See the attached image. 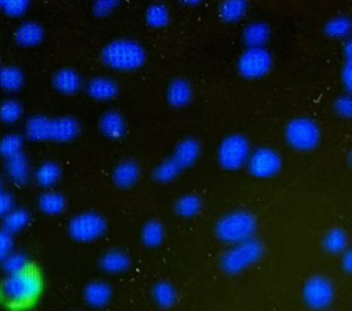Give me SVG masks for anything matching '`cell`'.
Instances as JSON below:
<instances>
[{
    "mask_svg": "<svg viewBox=\"0 0 352 311\" xmlns=\"http://www.w3.org/2000/svg\"><path fill=\"white\" fill-rule=\"evenodd\" d=\"M41 292L43 279L33 266L21 272L7 275L0 283V297L10 308H25L33 304Z\"/></svg>",
    "mask_w": 352,
    "mask_h": 311,
    "instance_id": "cell-1",
    "label": "cell"
},
{
    "mask_svg": "<svg viewBox=\"0 0 352 311\" xmlns=\"http://www.w3.org/2000/svg\"><path fill=\"white\" fill-rule=\"evenodd\" d=\"M100 58L102 62L113 70L133 72L146 63L147 52L136 40L117 39L104 45Z\"/></svg>",
    "mask_w": 352,
    "mask_h": 311,
    "instance_id": "cell-2",
    "label": "cell"
},
{
    "mask_svg": "<svg viewBox=\"0 0 352 311\" xmlns=\"http://www.w3.org/2000/svg\"><path fill=\"white\" fill-rule=\"evenodd\" d=\"M256 231V216L252 212L243 209L232 211L223 215L214 224L216 237L227 245H235L252 239L254 238Z\"/></svg>",
    "mask_w": 352,
    "mask_h": 311,
    "instance_id": "cell-3",
    "label": "cell"
},
{
    "mask_svg": "<svg viewBox=\"0 0 352 311\" xmlns=\"http://www.w3.org/2000/svg\"><path fill=\"white\" fill-rule=\"evenodd\" d=\"M264 255V245L256 239H248L235 245H230V248L221 255L220 267L228 275H238L256 263Z\"/></svg>",
    "mask_w": 352,
    "mask_h": 311,
    "instance_id": "cell-4",
    "label": "cell"
},
{
    "mask_svg": "<svg viewBox=\"0 0 352 311\" xmlns=\"http://www.w3.org/2000/svg\"><path fill=\"white\" fill-rule=\"evenodd\" d=\"M286 143L296 151L307 153L315 150L320 140L322 132L316 121L309 117H296L285 128Z\"/></svg>",
    "mask_w": 352,
    "mask_h": 311,
    "instance_id": "cell-5",
    "label": "cell"
},
{
    "mask_svg": "<svg viewBox=\"0 0 352 311\" xmlns=\"http://www.w3.org/2000/svg\"><path fill=\"white\" fill-rule=\"evenodd\" d=\"M107 231V222L94 211H85L74 215L67 226V233L77 242H94L100 239Z\"/></svg>",
    "mask_w": 352,
    "mask_h": 311,
    "instance_id": "cell-6",
    "label": "cell"
},
{
    "mask_svg": "<svg viewBox=\"0 0 352 311\" xmlns=\"http://www.w3.org/2000/svg\"><path fill=\"white\" fill-rule=\"evenodd\" d=\"M252 153L250 143L246 136L232 133L226 136L217 149V161L226 171H238L246 167Z\"/></svg>",
    "mask_w": 352,
    "mask_h": 311,
    "instance_id": "cell-7",
    "label": "cell"
},
{
    "mask_svg": "<svg viewBox=\"0 0 352 311\" xmlns=\"http://www.w3.org/2000/svg\"><path fill=\"white\" fill-rule=\"evenodd\" d=\"M336 297L333 282L323 275H314L302 285V300L314 311L327 310Z\"/></svg>",
    "mask_w": 352,
    "mask_h": 311,
    "instance_id": "cell-8",
    "label": "cell"
},
{
    "mask_svg": "<svg viewBox=\"0 0 352 311\" xmlns=\"http://www.w3.org/2000/svg\"><path fill=\"white\" fill-rule=\"evenodd\" d=\"M274 59L265 47L246 48L238 58L236 69L248 80H258L271 72Z\"/></svg>",
    "mask_w": 352,
    "mask_h": 311,
    "instance_id": "cell-9",
    "label": "cell"
},
{
    "mask_svg": "<svg viewBox=\"0 0 352 311\" xmlns=\"http://www.w3.org/2000/svg\"><path fill=\"white\" fill-rule=\"evenodd\" d=\"M282 156L271 147H258L252 150L246 168L249 173L257 179H270L282 171Z\"/></svg>",
    "mask_w": 352,
    "mask_h": 311,
    "instance_id": "cell-10",
    "label": "cell"
},
{
    "mask_svg": "<svg viewBox=\"0 0 352 311\" xmlns=\"http://www.w3.org/2000/svg\"><path fill=\"white\" fill-rule=\"evenodd\" d=\"M80 122L70 116L50 118L47 117L44 125V140L66 143L76 139L80 133Z\"/></svg>",
    "mask_w": 352,
    "mask_h": 311,
    "instance_id": "cell-11",
    "label": "cell"
},
{
    "mask_svg": "<svg viewBox=\"0 0 352 311\" xmlns=\"http://www.w3.org/2000/svg\"><path fill=\"white\" fill-rule=\"evenodd\" d=\"M194 96L192 85L186 78H175L169 83L166 89V100L172 107L182 109L191 103Z\"/></svg>",
    "mask_w": 352,
    "mask_h": 311,
    "instance_id": "cell-12",
    "label": "cell"
},
{
    "mask_svg": "<svg viewBox=\"0 0 352 311\" xmlns=\"http://www.w3.org/2000/svg\"><path fill=\"white\" fill-rule=\"evenodd\" d=\"M199 156H201V143L194 138H186L176 144L172 158L182 168V171H184L192 167L198 161Z\"/></svg>",
    "mask_w": 352,
    "mask_h": 311,
    "instance_id": "cell-13",
    "label": "cell"
},
{
    "mask_svg": "<svg viewBox=\"0 0 352 311\" xmlns=\"http://www.w3.org/2000/svg\"><path fill=\"white\" fill-rule=\"evenodd\" d=\"M118 84L111 77L96 76L91 78L87 84V94L95 100L107 102L118 95Z\"/></svg>",
    "mask_w": 352,
    "mask_h": 311,
    "instance_id": "cell-14",
    "label": "cell"
},
{
    "mask_svg": "<svg viewBox=\"0 0 352 311\" xmlns=\"http://www.w3.org/2000/svg\"><path fill=\"white\" fill-rule=\"evenodd\" d=\"M113 299V288L104 281H92L84 288V300L92 308H103Z\"/></svg>",
    "mask_w": 352,
    "mask_h": 311,
    "instance_id": "cell-15",
    "label": "cell"
},
{
    "mask_svg": "<svg viewBox=\"0 0 352 311\" xmlns=\"http://www.w3.org/2000/svg\"><path fill=\"white\" fill-rule=\"evenodd\" d=\"M99 129L106 138L118 140L122 139L126 133V122L120 111L109 110L99 118Z\"/></svg>",
    "mask_w": 352,
    "mask_h": 311,
    "instance_id": "cell-16",
    "label": "cell"
},
{
    "mask_svg": "<svg viewBox=\"0 0 352 311\" xmlns=\"http://www.w3.org/2000/svg\"><path fill=\"white\" fill-rule=\"evenodd\" d=\"M131 256L121 249H110L99 259V267L107 274H122L131 268Z\"/></svg>",
    "mask_w": 352,
    "mask_h": 311,
    "instance_id": "cell-17",
    "label": "cell"
},
{
    "mask_svg": "<svg viewBox=\"0 0 352 311\" xmlns=\"http://www.w3.org/2000/svg\"><path fill=\"white\" fill-rule=\"evenodd\" d=\"M140 178V167L135 160L118 162L113 171V182L120 189L133 187Z\"/></svg>",
    "mask_w": 352,
    "mask_h": 311,
    "instance_id": "cell-18",
    "label": "cell"
},
{
    "mask_svg": "<svg viewBox=\"0 0 352 311\" xmlns=\"http://www.w3.org/2000/svg\"><path fill=\"white\" fill-rule=\"evenodd\" d=\"M52 85L58 92L63 95H73L81 89L82 78L77 70L63 67L54 74Z\"/></svg>",
    "mask_w": 352,
    "mask_h": 311,
    "instance_id": "cell-19",
    "label": "cell"
},
{
    "mask_svg": "<svg viewBox=\"0 0 352 311\" xmlns=\"http://www.w3.org/2000/svg\"><path fill=\"white\" fill-rule=\"evenodd\" d=\"M6 173L16 184L23 186L30 179V162L23 153H18L6 160Z\"/></svg>",
    "mask_w": 352,
    "mask_h": 311,
    "instance_id": "cell-20",
    "label": "cell"
},
{
    "mask_svg": "<svg viewBox=\"0 0 352 311\" xmlns=\"http://www.w3.org/2000/svg\"><path fill=\"white\" fill-rule=\"evenodd\" d=\"M242 39L248 48L265 47V44L271 39V28L268 23L261 21L250 22L245 26L242 32Z\"/></svg>",
    "mask_w": 352,
    "mask_h": 311,
    "instance_id": "cell-21",
    "label": "cell"
},
{
    "mask_svg": "<svg viewBox=\"0 0 352 311\" xmlns=\"http://www.w3.org/2000/svg\"><path fill=\"white\" fill-rule=\"evenodd\" d=\"M44 36V28L34 21L23 22L15 30V41L21 47H36L41 44Z\"/></svg>",
    "mask_w": 352,
    "mask_h": 311,
    "instance_id": "cell-22",
    "label": "cell"
},
{
    "mask_svg": "<svg viewBox=\"0 0 352 311\" xmlns=\"http://www.w3.org/2000/svg\"><path fill=\"white\" fill-rule=\"evenodd\" d=\"M60 178L62 168L55 161H45L34 171V180L43 189L51 190L60 180Z\"/></svg>",
    "mask_w": 352,
    "mask_h": 311,
    "instance_id": "cell-23",
    "label": "cell"
},
{
    "mask_svg": "<svg viewBox=\"0 0 352 311\" xmlns=\"http://www.w3.org/2000/svg\"><path fill=\"white\" fill-rule=\"evenodd\" d=\"M248 10V0H223L219 7V15L227 23H236L245 18Z\"/></svg>",
    "mask_w": 352,
    "mask_h": 311,
    "instance_id": "cell-24",
    "label": "cell"
},
{
    "mask_svg": "<svg viewBox=\"0 0 352 311\" xmlns=\"http://www.w3.org/2000/svg\"><path fill=\"white\" fill-rule=\"evenodd\" d=\"M348 244V234L340 227L330 228L322 239L323 249L330 255H342L349 248Z\"/></svg>",
    "mask_w": 352,
    "mask_h": 311,
    "instance_id": "cell-25",
    "label": "cell"
},
{
    "mask_svg": "<svg viewBox=\"0 0 352 311\" xmlns=\"http://www.w3.org/2000/svg\"><path fill=\"white\" fill-rule=\"evenodd\" d=\"M66 198L63 194L54 191V190H48L45 193H43L38 198V208L43 213L48 215V216H58L62 215L66 209Z\"/></svg>",
    "mask_w": 352,
    "mask_h": 311,
    "instance_id": "cell-26",
    "label": "cell"
},
{
    "mask_svg": "<svg viewBox=\"0 0 352 311\" xmlns=\"http://www.w3.org/2000/svg\"><path fill=\"white\" fill-rule=\"evenodd\" d=\"M202 206H204V202H202L201 197L197 194L188 193V194H183L182 197H179L176 200L175 212L180 217L191 219L201 213Z\"/></svg>",
    "mask_w": 352,
    "mask_h": 311,
    "instance_id": "cell-27",
    "label": "cell"
},
{
    "mask_svg": "<svg viewBox=\"0 0 352 311\" xmlns=\"http://www.w3.org/2000/svg\"><path fill=\"white\" fill-rule=\"evenodd\" d=\"M165 227L160 220H148L143 224L140 231L142 244L146 248H158L165 239Z\"/></svg>",
    "mask_w": 352,
    "mask_h": 311,
    "instance_id": "cell-28",
    "label": "cell"
},
{
    "mask_svg": "<svg viewBox=\"0 0 352 311\" xmlns=\"http://www.w3.org/2000/svg\"><path fill=\"white\" fill-rule=\"evenodd\" d=\"M323 32L330 39H336V40L349 39L352 34V19L346 15L333 17L324 23Z\"/></svg>",
    "mask_w": 352,
    "mask_h": 311,
    "instance_id": "cell-29",
    "label": "cell"
},
{
    "mask_svg": "<svg viewBox=\"0 0 352 311\" xmlns=\"http://www.w3.org/2000/svg\"><path fill=\"white\" fill-rule=\"evenodd\" d=\"M25 84L23 72L14 65L0 67V88L7 92H18Z\"/></svg>",
    "mask_w": 352,
    "mask_h": 311,
    "instance_id": "cell-30",
    "label": "cell"
},
{
    "mask_svg": "<svg viewBox=\"0 0 352 311\" xmlns=\"http://www.w3.org/2000/svg\"><path fill=\"white\" fill-rule=\"evenodd\" d=\"M154 303L164 310L173 307L177 301V292L176 288L168 281H158L151 290Z\"/></svg>",
    "mask_w": 352,
    "mask_h": 311,
    "instance_id": "cell-31",
    "label": "cell"
},
{
    "mask_svg": "<svg viewBox=\"0 0 352 311\" xmlns=\"http://www.w3.org/2000/svg\"><path fill=\"white\" fill-rule=\"evenodd\" d=\"M30 213L23 208H14L6 217H3V227L10 234H18L28 227Z\"/></svg>",
    "mask_w": 352,
    "mask_h": 311,
    "instance_id": "cell-32",
    "label": "cell"
},
{
    "mask_svg": "<svg viewBox=\"0 0 352 311\" xmlns=\"http://www.w3.org/2000/svg\"><path fill=\"white\" fill-rule=\"evenodd\" d=\"M144 19L147 26L153 29H162L170 22V12L165 4L154 3L146 10Z\"/></svg>",
    "mask_w": 352,
    "mask_h": 311,
    "instance_id": "cell-33",
    "label": "cell"
},
{
    "mask_svg": "<svg viewBox=\"0 0 352 311\" xmlns=\"http://www.w3.org/2000/svg\"><path fill=\"white\" fill-rule=\"evenodd\" d=\"M180 173H182V168L175 162L172 157H169L154 168L153 178L158 183H169V182H173Z\"/></svg>",
    "mask_w": 352,
    "mask_h": 311,
    "instance_id": "cell-34",
    "label": "cell"
},
{
    "mask_svg": "<svg viewBox=\"0 0 352 311\" xmlns=\"http://www.w3.org/2000/svg\"><path fill=\"white\" fill-rule=\"evenodd\" d=\"M1 266H3V270L7 275L10 274H16V272H21L26 268H29L32 266L29 257L22 253V252H11L3 261H1Z\"/></svg>",
    "mask_w": 352,
    "mask_h": 311,
    "instance_id": "cell-35",
    "label": "cell"
},
{
    "mask_svg": "<svg viewBox=\"0 0 352 311\" xmlns=\"http://www.w3.org/2000/svg\"><path fill=\"white\" fill-rule=\"evenodd\" d=\"M23 107L16 99H6L0 103V121L4 124H14L21 120Z\"/></svg>",
    "mask_w": 352,
    "mask_h": 311,
    "instance_id": "cell-36",
    "label": "cell"
},
{
    "mask_svg": "<svg viewBox=\"0 0 352 311\" xmlns=\"http://www.w3.org/2000/svg\"><path fill=\"white\" fill-rule=\"evenodd\" d=\"M23 138L19 133H7L0 139V156L6 160L22 153Z\"/></svg>",
    "mask_w": 352,
    "mask_h": 311,
    "instance_id": "cell-37",
    "label": "cell"
},
{
    "mask_svg": "<svg viewBox=\"0 0 352 311\" xmlns=\"http://www.w3.org/2000/svg\"><path fill=\"white\" fill-rule=\"evenodd\" d=\"M32 0H3L1 3V10L8 15V17H22L29 6H30Z\"/></svg>",
    "mask_w": 352,
    "mask_h": 311,
    "instance_id": "cell-38",
    "label": "cell"
},
{
    "mask_svg": "<svg viewBox=\"0 0 352 311\" xmlns=\"http://www.w3.org/2000/svg\"><path fill=\"white\" fill-rule=\"evenodd\" d=\"M334 111L338 117L345 120H352V94L340 95L334 100Z\"/></svg>",
    "mask_w": 352,
    "mask_h": 311,
    "instance_id": "cell-39",
    "label": "cell"
},
{
    "mask_svg": "<svg viewBox=\"0 0 352 311\" xmlns=\"http://www.w3.org/2000/svg\"><path fill=\"white\" fill-rule=\"evenodd\" d=\"M122 0H94L92 11L98 18H104L113 14L121 4Z\"/></svg>",
    "mask_w": 352,
    "mask_h": 311,
    "instance_id": "cell-40",
    "label": "cell"
},
{
    "mask_svg": "<svg viewBox=\"0 0 352 311\" xmlns=\"http://www.w3.org/2000/svg\"><path fill=\"white\" fill-rule=\"evenodd\" d=\"M14 250V235L0 228V263Z\"/></svg>",
    "mask_w": 352,
    "mask_h": 311,
    "instance_id": "cell-41",
    "label": "cell"
},
{
    "mask_svg": "<svg viewBox=\"0 0 352 311\" xmlns=\"http://www.w3.org/2000/svg\"><path fill=\"white\" fill-rule=\"evenodd\" d=\"M15 208L14 195L8 191H0V219L6 217Z\"/></svg>",
    "mask_w": 352,
    "mask_h": 311,
    "instance_id": "cell-42",
    "label": "cell"
},
{
    "mask_svg": "<svg viewBox=\"0 0 352 311\" xmlns=\"http://www.w3.org/2000/svg\"><path fill=\"white\" fill-rule=\"evenodd\" d=\"M341 81L348 94H352V59H345L341 70Z\"/></svg>",
    "mask_w": 352,
    "mask_h": 311,
    "instance_id": "cell-43",
    "label": "cell"
},
{
    "mask_svg": "<svg viewBox=\"0 0 352 311\" xmlns=\"http://www.w3.org/2000/svg\"><path fill=\"white\" fill-rule=\"evenodd\" d=\"M341 264L345 272L352 274V248H348L341 257Z\"/></svg>",
    "mask_w": 352,
    "mask_h": 311,
    "instance_id": "cell-44",
    "label": "cell"
},
{
    "mask_svg": "<svg viewBox=\"0 0 352 311\" xmlns=\"http://www.w3.org/2000/svg\"><path fill=\"white\" fill-rule=\"evenodd\" d=\"M344 55L345 59H352V36L346 39V43L344 45Z\"/></svg>",
    "mask_w": 352,
    "mask_h": 311,
    "instance_id": "cell-45",
    "label": "cell"
},
{
    "mask_svg": "<svg viewBox=\"0 0 352 311\" xmlns=\"http://www.w3.org/2000/svg\"><path fill=\"white\" fill-rule=\"evenodd\" d=\"M186 6H198V4H201L204 0H182Z\"/></svg>",
    "mask_w": 352,
    "mask_h": 311,
    "instance_id": "cell-46",
    "label": "cell"
},
{
    "mask_svg": "<svg viewBox=\"0 0 352 311\" xmlns=\"http://www.w3.org/2000/svg\"><path fill=\"white\" fill-rule=\"evenodd\" d=\"M348 161H349V165L352 167V150H351V153H349V157H348Z\"/></svg>",
    "mask_w": 352,
    "mask_h": 311,
    "instance_id": "cell-47",
    "label": "cell"
},
{
    "mask_svg": "<svg viewBox=\"0 0 352 311\" xmlns=\"http://www.w3.org/2000/svg\"><path fill=\"white\" fill-rule=\"evenodd\" d=\"M1 186H3V184H1V178H0V191L3 190V189H1Z\"/></svg>",
    "mask_w": 352,
    "mask_h": 311,
    "instance_id": "cell-48",
    "label": "cell"
},
{
    "mask_svg": "<svg viewBox=\"0 0 352 311\" xmlns=\"http://www.w3.org/2000/svg\"><path fill=\"white\" fill-rule=\"evenodd\" d=\"M1 3H3V0H0V7H1Z\"/></svg>",
    "mask_w": 352,
    "mask_h": 311,
    "instance_id": "cell-49",
    "label": "cell"
}]
</instances>
